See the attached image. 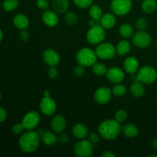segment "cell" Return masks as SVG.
Instances as JSON below:
<instances>
[{"mask_svg": "<svg viewBox=\"0 0 157 157\" xmlns=\"http://www.w3.org/2000/svg\"><path fill=\"white\" fill-rule=\"evenodd\" d=\"M122 132L121 123L115 119L105 120L100 124L98 133L101 137L106 140H113L117 139Z\"/></svg>", "mask_w": 157, "mask_h": 157, "instance_id": "1", "label": "cell"}, {"mask_svg": "<svg viewBox=\"0 0 157 157\" xmlns=\"http://www.w3.org/2000/svg\"><path fill=\"white\" fill-rule=\"evenodd\" d=\"M41 141V137L38 132L28 130L20 136L18 145L22 152L25 153H32L38 150Z\"/></svg>", "mask_w": 157, "mask_h": 157, "instance_id": "2", "label": "cell"}, {"mask_svg": "<svg viewBox=\"0 0 157 157\" xmlns=\"http://www.w3.org/2000/svg\"><path fill=\"white\" fill-rule=\"evenodd\" d=\"M98 58L95 51L89 48H83L76 54V61L78 64L85 67H92L95 63L98 62Z\"/></svg>", "mask_w": 157, "mask_h": 157, "instance_id": "3", "label": "cell"}, {"mask_svg": "<svg viewBox=\"0 0 157 157\" xmlns=\"http://www.w3.org/2000/svg\"><path fill=\"white\" fill-rule=\"evenodd\" d=\"M136 81L144 84H152L157 80V71L154 67L150 65H144L140 67L136 73Z\"/></svg>", "mask_w": 157, "mask_h": 157, "instance_id": "4", "label": "cell"}, {"mask_svg": "<svg viewBox=\"0 0 157 157\" xmlns=\"http://www.w3.org/2000/svg\"><path fill=\"white\" fill-rule=\"evenodd\" d=\"M105 30L106 29H104L100 24H97L96 25L90 27L86 35L87 41L90 44L94 45L103 42L106 38Z\"/></svg>", "mask_w": 157, "mask_h": 157, "instance_id": "5", "label": "cell"}, {"mask_svg": "<svg viewBox=\"0 0 157 157\" xmlns=\"http://www.w3.org/2000/svg\"><path fill=\"white\" fill-rule=\"evenodd\" d=\"M94 144L87 140H80L75 144L73 148L74 153L78 157H90L93 156Z\"/></svg>", "mask_w": 157, "mask_h": 157, "instance_id": "6", "label": "cell"}, {"mask_svg": "<svg viewBox=\"0 0 157 157\" xmlns=\"http://www.w3.org/2000/svg\"><path fill=\"white\" fill-rule=\"evenodd\" d=\"M95 52L98 58L101 60H110L117 54L116 47L110 42H103L97 44Z\"/></svg>", "mask_w": 157, "mask_h": 157, "instance_id": "7", "label": "cell"}, {"mask_svg": "<svg viewBox=\"0 0 157 157\" xmlns=\"http://www.w3.org/2000/svg\"><path fill=\"white\" fill-rule=\"evenodd\" d=\"M131 0H111L110 9L113 14L123 16L130 13L132 9Z\"/></svg>", "mask_w": 157, "mask_h": 157, "instance_id": "8", "label": "cell"}, {"mask_svg": "<svg viewBox=\"0 0 157 157\" xmlns=\"http://www.w3.org/2000/svg\"><path fill=\"white\" fill-rule=\"evenodd\" d=\"M41 121V116L35 110H31L26 113L21 120V124L25 130H33L36 128Z\"/></svg>", "mask_w": 157, "mask_h": 157, "instance_id": "9", "label": "cell"}, {"mask_svg": "<svg viewBox=\"0 0 157 157\" xmlns=\"http://www.w3.org/2000/svg\"><path fill=\"white\" fill-rule=\"evenodd\" d=\"M152 42V38L148 32L139 31L135 32L132 36V43L138 48H146L149 47Z\"/></svg>", "mask_w": 157, "mask_h": 157, "instance_id": "10", "label": "cell"}, {"mask_svg": "<svg viewBox=\"0 0 157 157\" xmlns=\"http://www.w3.org/2000/svg\"><path fill=\"white\" fill-rule=\"evenodd\" d=\"M39 108L41 113L44 116L52 117L56 112L57 104L55 100L51 97H44L40 101Z\"/></svg>", "mask_w": 157, "mask_h": 157, "instance_id": "11", "label": "cell"}, {"mask_svg": "<svg viewBox=\"0 0 157 157\" xmlns=\"http://www.w3.org/2000/svg\"><path fill=\"white\" fill-rule=\"evenodd\" d=\"M112 90L107 87H101L97 89L94 94V99L97 104L104 105L108 104L112 98Z\"/></svg>", "mask_w": 157, "mask_h": 157, "instance_id": "12", "label": "cell"}, {"mask_svg": "<svg viewBox=\"0 0 157 157\" xmlns=\"http://www.w3.org/2000/svg\"><path fill=\"white\" fill-rule=\"evenodd\" d=\"M106 77L110 82L113 84H118V83H121L124 80L125 73H124V70H123L121 67H112L107 69Z\"/></svg>", "mask_w": 157, "mask_h": 157, "instance_id": "13", "label": "cell"}, {"mask_svg": "<svg viewBox=\"0 0 157 157\" xmlns=\"http://www.w3.org/2000/svg\"><path fill=\"white\" fill-rule=\"evenodd\" d=\"M43 60L49 67L57 66L60 63L61 57L57 51L52 48H48L43 53Z\"/></svg>", "mask_w": 157, "mask_h": 157, "instance_id": "14", "label": "cell"}, {"mask_svg": "<svg viewBox=\"0 0 157 157\" xmlns=\"http://www.w3.org/2000/svg\"><path fill=\"white\" fill-rule=\"evenodd\" d=\"M41 19L45 25L48 27H55L59 23V17L58 13L54 10H44L41 15Z\"/></svg>", "mask_w": 157, "mask_h": 157, "instance_id": "15", "label": "cell"}, {"mask_svg": "<svg viewBox=\"0 0 157 157\" xmlns=\"http://www.w3.org/2000/svg\"><path fill=\"white\" fill-rule=\"evenodd\" d=\"M37 132L40 135L41 140L46 146L52 147V146L56 145L57 143L58 142V139L56 136V133H54L52 130L50 131V130H45L41 129V130Z\"/></svg>", "mask_w": 157, "mask_h": 157, "instance_id": "16", "label": "cell"}, {"mask_svg": "<svg viewBox=\"0 0 157 157\" xmlns=\"http://www.w3.org/2000/svg\"><path fill=\"white\" fill-rule=\"evenodd\" d=\"M67 121L64 117L61 115H55L51 121V129L54 133L59 134L65 130Z\"/></svg>", "mask_w": 157, "mask_h": 157, "instance_id": "17", "label": "cell"}, {"mask_svg": "<svg viewBox=\"0 0 157 157\" xmlns=\"http://www.w3.org/2000/svg\"><path fill=\"white\" fill-rule=\"evenodd\" d=\"M140 68V62L136 57L130 56L124 62V70L130 75H134Z\"/></svg>", "mask_w": 157, "mask_h": 157, "instance_id": "18", "label": "cell"}, {"mask_svg": "<svg viewBox=\"0 0 157 157\" xmlns=\"http://www.w3.org/2000/svg\"><path fill=\"white\" fill-rule=\"evenodd\" d=\"M117 22L115 14L107 13L104 14L100 19V25L105 29H111L115 26Z\"/></svg>", "mask_w": 157, "mask_h": 157, "instance_id": "19", "label": "cell"}, {"mask_svg": "<svg viewBox=\"0 0 157 157\" xmlns=\"http://www.w3.org/2000/svg\"><path fill=\"white\" fill-rule=\"evenodd\" d=\"M71 133L75 138L79 140L85 139L88 136V128L83 124H77L72 127Z\"/></svg>", "mask_w": 157, "mask_h": 157, "instance_id": "20", "label": "cell"}, {"mask_svg": "<svg viewBox=\"0 0 157 157\" xmlns=\"http://www.w3.org/2000/svg\"><path fill=\"white\" fill-rule=\"evenodd\" d=\"M12 22L15 27L19 30L26 29L29 25V19L25 14H17L14 16Z\"/></svg>", "mask_w": 157, "mask_h": 157, "instance_id": "21", "label": "cell"}, {"mask_svg": "<svg viewBox=\"0 0 157 157\" xmlns=\"http://www.w3.org/2000/svg\"><path fill=\"white\" fill-rule=\"evenodd\" d=\"M52 8L58 14H65L69 9L68 0H52Z\"/></svg>", "mask_w": 157, "mask_h": 157, "instance_id": "22", "label": "cell"}, {"mask_svg": "<svg viewBox=\"0 0 157 157\" xmlns=\"http://www.w3.org/2000/svg\"><path fill=\"white\" fill-rule=\"evenodd\" d=\"M130 90L131 94L135 98H142L145 94V87L144 84L139 81H135L130 85Z\"/></svg>", "mask_w": 157, "mask_h": 157, "instance_id": "23", "label": "cell"}, {"mask_svg": "<svg viewBox=\"0 0 157 157\" xmlns=\"http://www.w3.org/2000/svg\"><path fill=\"white\" fill-rule=\"evenodd\" d=\"M131 50V44L127 40H122L119 41L116 46L117 54L120 56H124L127 55Z\"/></svg>", "mask_w": 157, "mask_h": 157, "instance_id": "24", "label": "cell"}, {"mask_svg": "<svg viewBox=\"0 0 157 157\" xmlns=\"http://www.w3.org/2000/svg\"><path fill=\"white\" fill-rule=\"evenodd\" d=\"M122 133L126 137L134 138L139 133L137 127L133 124H127L122 127Z\"/></svg>", "mask_w": 157, "mask_h": 157, "instance_id": "25", "label": "cell"}, {"mask_svg": "<svg viewBox=\"0 0 157 157\" xmlns=\"http://www.w3.org/2000/svg\"><path fill=\"white\" fill-rule=\"evenodd\" d=\"M119 34L122 38H129L134 34V29L129 23H124L120 26Z\"/></svg>", "mask_w": 157, "mask_h": 157, "instance_id": "26", "label": "cell"}, {"mask_svg": "<svg viewBox=\"0 0 157 157\" xmlns=\"http://www.w3.org/2000/svg\"><path fill=\"white\" fill-rule=\"evenodd\" d=\"M141 9L147 14L153 13L157 9V2L156 0H144L141 3Z\"/></svg>", "mask_w": 157, "mask_h": 157, "instance_id": "27", "label": "cell"}, {"mask_svg": "<svg viewBox=\"0 0 157 157\" xmlns=\"http://www.w3.org/2000/svg\"><path fill=\"white\" fill-rule=\"evenodd\" d=\"M103 15L104 14H103L102 9L98 5H92L89 8V15H90V18L98 21V24H100V19Z\"/></svg>", "mask_w": 157, "mask_h": 157, "instance_id": "28", "label": "cell"}, {"mask_svg": "<svg viewBox=\"0 0 157 157\" xmlns=\"http://www.w3.org/2000/svg\"><path fill=\"white\" fill-rule=\"evenodd\" d=\"M111 90L112 94L117 98H121V97L124 96L127 91V87L121 83L115 84V85L113 86Z\"/></svg>", "mask_w": 157, "mask_h": 157, "instance_id": "29", "label": "cell"}, {"mask_svg": "<svg viewBox=\"0 0 157 157\" xmlns=\"http://www.w3.org/2000/svg\"><path fill=\"white\" fill-rule=\"evenodd\" d=\"M92 70H93L94 74L97 76H104V75H106L107 68L105 64L103 63L96 62L92 66Z\"/></svg>", "mask_w": 157, "mask_h": 157, "instance_id": "30", "label": "cell"}, {"mask_svg": "<svg viewBox=\"0 0 157 157\" xmlns=\"http://www.w3.org/2000/svg\"><path fill=\"white\" fill-rule=\"evenodd\" d=\"M64 21L68 25H75L78 21V17L77 14L75 13V12L67 11L65 13V15H64Z\"/></svg>", "mask_w": 157, "mask_h": 157, "instance_id": "31", "label": "cell"}, {"mask_svg": "<svg viewBox=\"0 0 157 157\" xmlns=\"http://www.w3.org/2000/svg\"><path fill=\"white\" fill-rule=\"evenodd\" d=\"M18 0H5L3 2L2 7L6 12H12L18 8Z\"/></svg>", "mask_w": 157, "mask_h": 157, "instance_id": "32", "label": "cell"}, {"mask_svg": "<svg viewBox=\"0 0 157 157\" xmlns=\"http://www.w3.org/2000/svg\"><path fill=\"white\" fill-rule=\"evenodd\" d=\"M127 118H128V113L125 110H123V109L118 110L114 114V119L121 124L125 122Z\"/></svg>", "mask_w": 157, "mask_h": 157, "instance_id": "33", "label": "cell"}, {"mask_svg": "<svg viewBox=\"0 0 157 157\" xmlns=\"http://www.w3.org/2000/svg\"><path fill=\"white\" fill-rule=\"evenodd\" d=\"M148 25V21L144 17H140L135 21V27L139 31H144Z\"/></svg>", "mask_w": 157, "mask_h": 157, "instance_id": "34", "label": "cell"}, {"mask_svg": "<svg viewBox=\"0 0 157 157\" xmlns=\"http://www.w3.org/2000/svg\"><path fill=\"white\" fill-rule=\"evenodd\" d=\"M94 0H73L77 7L80 9H87L93 5Z\"/></svg>", "mask_w": 157, "mask_h": 157, "instance_id": "35", "label": "cell"}, {"mask_svg": "<svg viewBox=\"0 0 157 157\" xmlns=\"http://www.w3.org/2000/svg\"><path fill=\"white\" fill-rule=\"evenodd\" d=\"M24 130L25 127L21 123H17V124H15L12 127V132H13L14 134L15 135H19L21 134V133H22Z\"/></svg>", "mask_w": 157, "mask_h": 157, "instance_id": "36", "label": "cell"}, {"mask_svg": "<svg viewBox=\"0 0 157 157\" xmlns=\"http://www.w3.org/2000/svg\"><path fill=\"white\" fill-rule=\"evenodd\" d=\"M74 73H75V76H77L78 78H81L85 74V67L81 65V64H78L74 69Z\"/></svg>", "mask_w": 157, "mask_h": 157, "instance_id": "37", "label": "cell"}, {"mask_svg": "<svg viewBox=\"0 0 157 157\" xmlns=\"http://www.w3.org/2000/svg\"><path fill=\"white\" fill-rule=\"evenodd\" d=\"M36 6L41 10H47L49 8V2L48 0H37Z\"/></svg>", "mask_w": 157, "mask_h": 157, "instance_id": "38", "label": "cell"}, {"mask_svg": "<svg viewBox=\"0 0 157 157\" xmlns=\"http://www.w3.org/2000/svg\"><path fill=\"white\" fill-rule=\"evenodd\" d=\"M88 139H89V140L92 143V144H96L99 142L100 136L98 133L93 132V133H90V134H88Z\"/></svg>", "mask_w": 157, "mask_h": 157, "instance_id": "39", "label": "cell"}, {"mask_svg": "<svg viewBox=\"0 0 157 157\" xmlns=\"http://www.w3.org/2000/svg\"><path fill=\"white\" fill-rule=\"evenodd\" d=\"M48 75L52 79H55L58 76V71L56 68V66L50 67L48 71Z\"/></svg>", "mask_w": 157, "mask_h": 157, "instance_id": "40", "label": "cell"}, {"mask_svg": "<svg viewBox=\"0 0 157 157\" xmlns=\"http://www.w3.org/2000/svg\"><path fill=\"white\" fill-rule=\"evenodd\" d=\"M58 142L61 143V144H67V143H68V136H67L66 133H64V132H62V133H59V136L58 137Z\"/></svg>", "mask_w": 157, "mask_h": 157, "instance_id": "41", "label": "cell"}, {"mask_svg": "<svg viewBox=\"0 0 157 157\" xmlns=\"http://www.w3.org/2000/svg\"><path fill=\"white\" fill-rule=\"evenodd\" d=\"M29 32H28L26 29H23V30H21L19 33V38L22 41H27L29 39Z\"/></svg>", "mask_w": 157, "mask_h": 157, "instance_id": "42", "label": "cell"}, {"mask_svg": "<svg viewBox=\"0 0 157 157\" xmlns=\"http://www.w3.org/2000/svg\"><path fill=\"white\" fill-rule=\"evenodd\" d=\"M7 118V112L3 107H0V123L4 122Z\"/></svg>", "mask_w": 157, "mask_h": 157, "instance_id": "43", "label": "cell"}, {"mask_svg": "<svg viewBox=\"0 0 157 157\" xmlns=\"http://www.w3.org/2000/svg\"><path fill=\"white\" fill-rule=\"evenodd\" d=\"M102 157H115V154L113 153H112L110 150H105L104 152H103L102 154H101Z\"/></svg>", "mask_w": 157, "mask_h": 157, "instance_id": "44", "label": "cell"}, {"mask_svg": "<svg viewBox=\"0 0 157 157\" xmlns=\"http://www.w3.org/2000/svg\"><path fill=\"white\" fill-rule=\"evenodd\" d=\"M97 24H98V21H96V20L94 19H92V18L88 21V25H90V27H93V26L96 25Z\"/></svg>", "mask_w": 157, "mask_h": 157, "instance_id": "45", "label": "cell"}, {"mask_svg": "<svg viewBox=\"0 0 157 157\" xmlns=\"http://www.w3.org/2000/svg\"><path fill=\"white\" fill-rule=\"evenodd\" d=\"M151 147L155 150H157V138L153 140L151 142Z\"/></svg>", "mask_w": 157, "mask_h": 157, "instance_id": "46", "label": "cell"}, {"mask_svg": "<svg viewBox=\"0 0 157 157\" xmlns=\"http://www.w3.org/2000/svg\"><path fill=\"white\" fill-rule=\"evenodd\" d=\"M43 95L44 97H51V92L48 90H45L43 93Z\"/></svg>", "mask_w": 157, "mask_h": 157, "instance_id": "47", "label": "cell"}, {"mask_svg": "<svg viewBox=\"0 0 157 157\" xmlns=\"http://www.w3.org/2000/svg\"><path fill=\"white\" fill-rule=\"evenodd\" d=\"M2 38H3V33H2V31L1 30V29H0V42L2 41Z\"/></svg>", "mask_w": 157, "mask_h": 157, "instance_id": "48", "label": "cell"}, {"mask_svg": "<svg viewBox=\"0 0 157 157\" xmlns=\"http://www.w3.org/2000/svg\"><path fill=\"white\" fill-rule=\"evenodd\" d=\"M150 157H152V156H155V157H157V155H150L149 156Z\"/></svg>", "mask_w": 157, "mask_h": 157, "instance_id": "49", "label": "cell"}, {"mask_svg": "<svg viewBox=\"0 0 157 157\" xmlns=\"http://www.w3.org/2000/svg\"><path fill=\"white\" fill-rule=\"evenodd\" d=\"M1 99H2V94L1 93H0V101H1Z\"/></svg>", "mask_w": 157, "mask_h": 157, "instance_id": "50", "label": "cell"}, {"mask_svg": "<svg viewBox=\"0 0 157 157\" xmlns=\"http://www.w3.org/2000/svg\"><path fill=\"white\" fill-rule=\"evenodd\" d=\"M155 44H156V45L157 46V39L156 40V41H155Z\"/></svg>", "mask_w": 157, "mask_h": 157, "instance_id": "51", "label": "cell"}]
</instances>
